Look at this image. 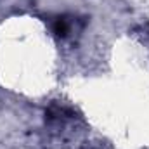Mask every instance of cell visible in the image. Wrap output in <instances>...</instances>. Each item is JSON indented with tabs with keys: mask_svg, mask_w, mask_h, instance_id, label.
Returning <instances> with one entry per match:
<instances>
[{
	"mask_svg": "<svg viewBox=\"0 0 149 149\" xmlns=\"http://www.w3.org/2000/svg\"><path fill=\"white\" fill-rule=\"evenodd\" d=\"M52 30H54V33H56L57 37H61V38L68 37V33H70V30H71V21H70L66 16L56 17L54 23H52Z\"/></svg>",
	"mask_w": 149,
	"mask_h": 149,
	"instance_id": "cell-1",
	"label": "cell"
}]
</instances>
